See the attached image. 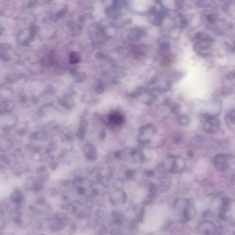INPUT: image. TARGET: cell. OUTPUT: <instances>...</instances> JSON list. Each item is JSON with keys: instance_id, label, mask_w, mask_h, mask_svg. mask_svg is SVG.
Here are the masks:
<instances>
[{"instance_id": "obj_1", "label": "cell", "mask_w": 235, "mask_h": 235, "mask_svg": "<svg viewBox=\"0 0 235 235\" xmlns=\"http://www.w3.org/2000/svg\"><path fill=\"white\" fill-rule=\"evenodd\" d=\"M205 121L203 124V128L206 132L213 134L217 132L220 127V122L216 116H208L205 117Z\"/></svg>"}, {"instance_id": "obj_2", "label": "cell", "mask_w": 235, "mask_h": 235, "mask_svg": "<svg viewBox=\"0 0 235 235\" xmlns=\"http://www.w3.org/2000/svg\"><path fill=\"white\" fill-rule=\"evenodd\" d=\"M213 164L218 170L226 171L229 167V157L226 154H217L213 159Z\"/></svg>"}, {"instance_id": "obj_3", "label": "cell", "mask_w": 235, "mask_h": 235, "mask_svg": "<svg viewBox=\"0 0 235 235\" xmlns=\"http://www.w3.org/2000/svg\"><path fill=\"white\" fill-rule=\"evenodd\" d=\"M190 122L191 119L187 115H181L178 118V124L182 126H187L190 124Z\"/></svg>"}, {"instance_id": "obj_4", "label": "cell", "mask_w": 235, "mask_h": 235, "mask_svg": "<svg viewBox=\"0 0 235 235\" xmlns=\"http://www.w3.org/2000/svg\"><path fill=\"white\" fill-rule=\"evenodd\" d=\"M70 63L71 64H75L80 62V55L79 53L72 52L70 54L69 57Z\"/></svg>"}, {"instance_id": "obj_5", "label": "cell", "mask_w": 235, "mask_h": 235, "mask_svg": "<svg viewBox=\"0 0 235 235\" xmlns=\"http://www.w3.org/2000/svg\"><path fill=\"white\" fill-rule=\"evenodd\" d=\"M224 11L227 13H230L235 11V2L230 1L227 2L224 6Z\"/></svg>"}, {"instance_id": "obj_6", "label": "cell", "mask_w": 235, "mask_h": 235, "mask_svg": "<svg viewBox=\"0 0 235 235\" xmlns=\"http://www.w3.org/2000/svg\"><path fill=\"white\" fill-rule=\"evenodd\" d=\"M110 120L115 124H120L123 121V117L119 114H113L110 117Z\"/></svg>"}, {"instance_id": "obj_7", "label": "cell", "mask_w": 235, "mask_h": 235, "mask_svg": "<svg viewBox=\"0 0 235 235\" xmlns=\"http://www.w3.org/2000/svg\"><path fill=\"white\" fill-rule=\"evenodd\" d=\"M217 17L216 14L213 13H210L207 14L206 19L207 21L210 24H213L216 21Z\"/></svg>"}, {"instance_id": "obj_8", "label": "cell", "mask_w": 235, "mask_h": 235, "mask_svg": "<svg viewBox=\"0 0 235 235\" xmlns=\"http://www.w3.org/2000/svg\"><path fill=\"white\" fill-rule=\"evenodd\" d=\"M135 171L134 170H129L126 171L125 176L129 180H133L135 177Z\"/></svg>"}, {"instance_id": "obj_9", "label": "cell", "mask_w": 235, "mask_h": 235, "mask_svg": "<svg viewBox=\"0 0 235 235\" xmlns=\"http://www.w3.org/2000/svg\"><path fill=\"white\" fill-rule=\"evenodd\" d=\"M228 118L230 121L233 124H235V110H232L228 115Z\"/></svg>"}, {"instance_id": "obj_10", "label": "cell", "mask_w": 235, "mask_h": 235, "mask_svg": "<svg viewBox=\"0 0 235 235\" xmlns=\"http://www.w3.org/2000/svg\"><path fill=\"white\" fill-rule=\"evenodd\" d=\"M145 174L146 175L148 176L149 177H152V176H154L155 175V172L154 170H148L145 172Z\"/></svg>"}, {"instance_id": "obj_11", "label": "cell", "mask_w": 235, "mask_h": 235, "mask_svg": "<svg viewBox=\"0 0 235 235\" xmlns=\"http://www.w3.org/2000/svg\"><path fill=\"white\" fill-rule=\"evenodd\" d=\"M115 157L117 159H121L123 157V152L121 151H118L115 153Z\"/></svg>"}, {"instance_id": "obj_12", "label": "cell", "mask_w": 235, "mask_h": 235, "mask_svg": "<svg viewBox=\"0 0 235 235\" xmlns=\"http://www.w3.org/2000/svg\"><path fill=\"white\" fill-rule=\"evenodd\" d=\"M145 129H146V126H142L140 129L139 130V134L140 135H142L144 134V132H145Z\"/></svg>"}, {"instance_id": "obj_13", "label": "cell", "mask_w": 235, "mask_h": 235, "mask_svg": "<svg viewBox=\"0 0 235 235\" xmlns=\"http://www.w3.org/2000/svg\"><path fill=\"white\" fill-rule=\"evenodd\" d=\"M188 156H189V157H192V156H193V152H192V151H189V152H188Z\"/></svg>"}, {"instance_id": "obj_14", "label": "cell", "mask_w": 235, "mask_h": 235, "mask_svg": "<svg viewBox=\"0 0 235 235\" xmlns=\"http://www.w3.org/2000/svg\"><path fill=\"white\" fill-rule=\"evenodd\" d=\"M234 77L235 78V73H234Z\"/></svg>"}, {"instance_id": "obj_15", "label": "cell", "mask_w": 235, "mask_h": 235, "mask_svg": "<svg viewBox=\"0 0 235 235\" xmlns=\"http://www.w3.org/2000/svg\"><path fill=\"white\" fill-rule=\"evenodd\" d=\"M234 50H235V46H234Z\"/></svg>"}]
</instances>
